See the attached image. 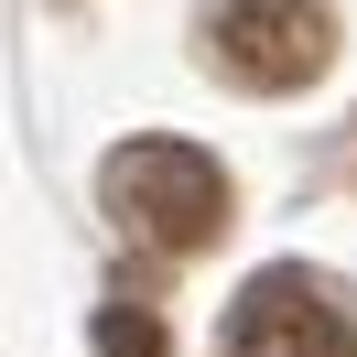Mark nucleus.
<instances>
[{
  "instance_id": "obj_1",
  "label": "nucleus",
  "mask_w": 357,
  "mask_h": 357,
  "mask_svg": "<svg viewBox=\"0 0 357 357\" xmlns=\"http://www.w3.org/2000/svg\"><path fill=\"white\" fill-rule=\"evenodd\" d=\"M98 206H109L119 238H141L152 260H195V249L227 238L238 195H227V162L195 152V141H119L98 162Z\"/></svg>"
},
{
  "instance_id": "obj_2",
  "label": "nucleus",
  "mask_w": 357,
  "mask_h": 357,
  "mask_svg": "<svg viewBox=\"0 0 357 357\" xmlns=\"http://www.w3.org/2000/svg\"><path fill=\"white\" fill-rule=\"evenodd\" d=\"M195 54L238 98H292V87H314L335 66V11L325 0H206Z\"/></svg>"
},
{
  "instance_id": "obj_3",
  "label": "nucleus",
  "mask_w": 357,
  "mask_h": 357,
  "mask_svg": "<svg viewBox=\"0 0 357 357\" xmlns=\"http://www.w3.org/2000/svg\"><path fill=\"white\" fill-rule=\"evenodd\" d=\"M227 357H357V314L335 303L325 271H249L227 314Z\"/></svg>"
},
{
  "instance_id": "obj_4",
  "label": "nucleus",
  "mask_w": 357,
  "mask_h": 357,
  "mask_svg": "<svg viewBox=\"0 0 357 357\" xmlns=\"http://www.w3.org/2000/svg\"><path fill=\"white\" fill-rule=\"evenodd\" d=\"M98 357H162V314L152 303H109L98 314Z\"/></svg>"
}]
</instances>
